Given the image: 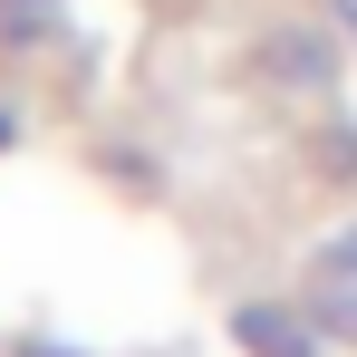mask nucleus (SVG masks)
I'll return each mask as SVG.
<instances>
[{
    "instance_id": "f257e3e1",
    "label": "nucleus",
    "mask_w": 357,
    "mask_h": 357,
    "mask_svg": "<svg viewBox=\"0 0 357 357\" xmlns=\"http://www.w3.org/2000/svg\"><path fill=\"white\" fill-rule=\"evenodd\" d=\"M241 338H251L261 357H319V348L290 328V319H280V309H241Z\"/></svg>"
},
{
    "instance_id": "39448f33",
    "label": "nucleus",
    "mask_w": 357,
    "mask_h": 357,
    "mask_svg": "<svg viewBox=\"0 0 357 357\" xmlns=\"http://www.w3.org/2000/svg\"><path fill=\"white\" fill-rule=\"evenodd\" d=\"M348 20H357V10H348Z\"/></svg>"
},
{
    "instance_id": "7ed1b4c3",
    "label": "nucleus",
    "mask_w": 357,
    "mask_h": 357,
    "mask_svg": "<svg viewBox=\"0 0 357 357\" xmlns=\"http://www.w3.org/2000/svg\"><path fill=\"white\" fill-rule=\"evenodd\" d=\"M319 319H328V328H348V338H357V299H338V290H328V299H319Z\"/></svg>"
},
{
    "instance_id": "20e7f679",
    "label": "nucleus",
    "mask_w": 357,
    "mask_h": 357,
    "mask_svg": "<svg viewBox=\"0 0 357 357\" xmlns=\"http://www.w3.org/2000/svg\"><path fill=\"white\" fill-rule=\"evenodd\" d=\"M328 271H357V232H348V241H328Z\"/></svg>"
},
{
    "instance_id": "f03ea898",
    "label": "nucleus",
    "mask_w": 357,
    "mask_h": 357,
    "mask_svg": "<svg viewBox=\"0 0 357 357\" xmlns=\"http://www.w3.org/2000/svg\"><path fill=\"white\" fill-rule=\"evenodd\" d=\"M280 77H328V39H309V29H280Z\"/></svg>"
}]
</instances>
